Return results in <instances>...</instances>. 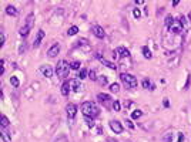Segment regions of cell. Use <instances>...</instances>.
Here are the masks:
<instances>
[{"label":"cell","instance_id":"25","mask_svg":"<svg viewBox=\"0 0 191 142\" xmlns=\"http://www.w3.org/2000/svg\"><path fill=\"white\" fill-rule=\"evenodd\" d=\"M77 33H79V27L77 26H72L67 30V34H69V36H76Z\"/></svg>","mask_w":191,"mask_h":142},{"label":"cell","instance_id":"29","mask_svg":"<svg viewBox=\"0 0 191 142\" xmlns=\"http://www.w3.org/2000/svg\"><path fill=\"white\" fill-rule=\"evenodd\" d=\"M173 132H167L164 136H163V142H173Z\"/></svg>","mask_w":191,"mask_h":142},{"label":"cell","instance_id":"40","mask_svg":"<svg viewBox=\"0 0 191 142\" xmlns=\"http://www.w3.org/2000/svg\"><path fill=\"white\" fill-rule=\"evenodd\" d=\"M125 124H127V127H128L130 129H134V124H133L130 119H125Z\"/></svg>","mask_w":191,"mask_h":142},{"label":"cell","instance_id":"30","mask_svg":"<svg viewBox=\"0 0 191 142\" xmlns=\"http://www.w3.org/2000/svg\"><path fill=\"white\" fill-rule=\"evenodd\" d=\"M84 121H86V124H87V127H88V128H94V125H96V124H94V119H93V118H87V116H84Z\"/></svg>","mask_w":191,"mask_h":142},{"label":"cell","instance_id":"32","mask_svg":"<svg viewBox=\"0 0 191 142\" xmlns=\"http://www.w3.org/2000/svg\"><path fill=\"white\" fill-rule=\"evenodd\" d=\"M113 110L116 111V112H119L120 110H121V104H120V101H113Z\"/></svg>","mask_w":191,"mask_h":142},{"label":"cell","instance_id":"2","mask_svg":"<svg viewBox=\"0 0 191 142\" xmlns=\"http://www.w3.org/2000/svg\"><path fill=\"white\" fill-rule=\"evenodd\" d=\"M120 80H121V83L124 85L127 90H134L136 87H137V78L131 75V74H127V72H121L120 74Z\"/></svg>","mask_w":191,"mask_h":142},{"label":"cell","instance_id":"34","mask_svg":"<svg viewBox=\"0 0 191 142\" xmlns=\"http://www.w3.org/2000/svg\"><path fill=\"white\" fill-rule=\"evenodd\" d=\"M88 78H90V80H93V81H97L96 71H94V70H90V71H88Z\"/></svg>","mask_w":191,"mask_h":142},{"label":"cell","instance_id":"44","mask_svg":"<svg viewBox=\"0 0 191 142\" xmlns=\"http://www.w3.org/2000/svg\"><path fill=\"white\" fill-rule=\"evenodd\" d=\"M125 108H130V105H131V102H130V101H125Z\"/></svg>","mask_w":191,"mask_h":142},{"label":"cell","instance_id":"41","mask_svg":"<svg viewBox=\"0 0 191 142\" xmlns=\"http://www.w3.org/2000/svg\"><path fill=\"white\" fill-rule=\"evenodd\" d=\"M163 104H164L165 108H168V107H170V101H168V98H164V100H163Z\"/></svg>","mask_w":191,"mask_h":142},{"label":"cell","instance_id":"38","mask_svg":"<svg viewBox=\"0 0 191 142\" xmlns=\"http://www.w3.org/2000/svg\"><path fill=\"white\" fill-rule=\"evenodd\" d=\"M4 74V60H0V75Z\"/></svg>","mask_w":191,"mask_h":142},{"label":"cell","instance_id":"15","mask_svg":"<svg viewBox=\"0 0 191 142\" xmlns=\"http://www.w3.org/2000/svg\"><path fill=\"white\" fill-rule=\"evenodd\" d=\"M9 125H10V121H9V118L6 115H1L0 116V127L1 129H7L9 128Z\"/></svg>","mask_w":191,"mask_h":142},{"label":"cell","instance_id":"21","mask_svg":"<svg viewBox=\"0 0 191 142\" xmlns=\"http://www.w3.org/2000/svg\"><path fill=\"white\" fill-rule=\"evenodd\" d=\"M33 20H34V14H33V13H30L29 16H27L26 24H24V26H27L29 29H32V27H33Z\"/></svg>","mask_w":191,"mask_h":142},{"label":"cell","instance_id":"9","mask_svg":"<svg viewBox=\"0 0 191 142\" xmlns=\"http://www.w3.org/2000/svg\"><path fill=\"white\" fill-rule=\"evenodd\" d=\"M59 53H60V44L59 43H54V44L47 50V56L50 58H54L56 56H59Z\"/></svg>","mask_w":191,"mask_h":142},{"label":"cell","instance_id":"7","mask_svg":"<svg viewBox=\"0 0 191 142\" xmlns=\"http://www.w3.org/2000/svg\"><path fill=\"white\" fill-rule=\"evenodd\" d=\"M110 128H111V131L116 132V134H121V132L124 131L123 125H121L120 121H117V119H111V121H110Z\"/></svg>","mask_w":191,"mask_h":142},{"label":"cell","instance_id":"24","mask_svg":"<svg viewBox=\"0 0 191 142\" xmlns=\"http://www.w3.org/2000/svg\"><path fill=\"white\" fill-rule=\"evenodd\" d=\"M97 83H99L101 87H104V85H107L108 80H107V77H105V75H100V77L97 78Z\"/></svg>","mask_w":191,"mask_h":142},{"label":"cell","instance_id":"46","mask_svg":"<svg viewBox=\"0 0 191 142\" xmlns=\"http://www.w3.org/2000/svg\"><path fill=\"white\" fill-rule=\"evenodd\" d=\"M23 50H26V45H21L20 47V53H23Z\"/></svg>","mask_w":191,"mask_h":142},{"label":"cell","instance_id":"43","mask_svg":"<svg viewBox=\"0 0 191 142\" xmlns=\"http://www.w3.org/2000/svg\"><path fill=\"white\" fill-rule=\"evenodd\" d=\"M136 4L139 6V4H144V1L143 0H136Z\"/></svg>","mask_w":191,"mask_h":142},{"label":"cell","instance_id":"11","mask_svg":"<svg viewBox=\"0 0 191 142\" xmlns=\"http://www.w3.org/2000/svg\"><path fill=\"white\" fill-rule=\"evenodd\" d=\"M40 71H41L43 75L47 78H52L53 74H54V70H53V67H50V65H41V67H40Z\"/></svg>","mask_w":191,"mask_h":142},{"label":"cell","instance_id":"18","mask_svg":"<svg viewBox=\"0 0 191 142\" xmlns=\"http://www.w3.org/2000/svg\"><path fill=\"white\" fill-rule=\"evenodd\" d=\"M97 100H99L100 102L105 104L107 101H111V97H110L108 94H103V92H100L99 95H97Z\"/></svg>","mask_w":191,"mask_h":142},{"label":"cell","instance_id":"10","mask_svg":"<svg viewBox=\"0 0 191 142\" xmlns=\"http://www.w3.org/2000/svg\"><path fill=\"white\" fill-rule=\"evenodd\" d=\"M91 31H93V34H94L97 39H104V37H105V31H104V29H103V27L93 26L91 27Z\"/></svg>","mask_w":191,"mask_h":142},{"label":"cell","instance_id":"3","mask_svg":"<svg viewBox=\"0 0 191 142\" xmlns=\"http://www.w3.org/2000/svg\"><path fill=\"white\" fill-rule=\"evenodd\" d=\"M70 70H72V67H70V64L67 63L66 60H60L57 63V65H56V74H57L59 78H66L69 75Z\"/></svg>","mask_w":191,"mask_h":142},{"label":"cell","instance_id":"16","mask_svg":"<svg viewBox=\"0 0 191 142\" xmlns=\"http://www.w3.org/2000/svg\"><path fill=\"white\" fill-rule=\"evenodd\" d=\"M6 13L9 14V16L17 17V16H19V10H17V9H16L14 6H7V7H6Z\"/></svg>","mask_w":191,"mask_h":142},{"label":"cell","instance_id":"17","mask_svg":"<svg viewBox=\"0 0 191 142\" xmlns=\"http://www.w3.org/2000/svg\"><path fill=\"white\" fill-rule=\"evenodd\" d=\"M117 54H120V57H123V58L130 57V51H128L125 47H119V48H117Z\"/></svg>","mask_w":191,"mask_h":142},{"label":"cell","instance_id":"5","mask_svg":"<svg viewBox=\"0 0 191 142\" xmlns=\"http://www.w3.org/2000/svg\"><path fill=\"white\" fill-rule=\"evenodd\" d=\"M96 58H97V60H99V61H100V63H101L103 65L108 67L110 70H117V65L114 64V63H111V61H108V60H105V58L103 57L100 53H97V54H96Z\"/></svg>","mask_w":191,"mask_h":142},{"label":"cell","instance_id":"6","mask_svg":"<svg viewBox=\"0 0 191 142\" xmlns=\"http://www.w3.org/2000/svg\"><path fill=\"white\" fill-rule=\"evenodd\" d=\"M183 24H181V21L178 19H174V21H173V24H171V27L168 29L171 33H174V34H180V33H183Z\"/></svg>","mask_w":191,"mask_h":142},{"label":"cell","instance_id":"39","mask_svg":"<svg viewBox=\"0 0 191 142\" xmlns=\"http://www.w3.org/2000/svg\"><path fill=\"white\" fill-rule=\"evenodd\" d=\"M190 83H191V75L188 74V75H187V83H185V85H184V90H187V88L190 87Z\"/></svg>","mask_w":191,"mask_h":142},{"label":"cell","instance_id":"37","mask_svg":"<svg viewBox=\"0 0 191 142\" xmlns=\"http://www.w3.org/2000/svg\"><path fill=\"white\" fill-rule=\"evenodd\" d=\"M54 142H69V139H67V136H66V135H60Z\"/></svg>","mask_w":191,"mask_h":142},{"label":"cell","instance_id":"23","mask_svg":"<svg viewBox=\"0 0 191 142\" xmlns=\"http://www.w3.org/2000/svg\"><path fill=\"white\" fill-rule=\"evenodd\" d=\"M88 77V71L86 70V68H81V70L79 71V75H77V78H81V80H84V78Z\"/></svg>","mask_w":191,"mask_h":142},{"label":"cell","instance_id":"47","mask_svg":"<svg viewBox=\"0 0 191 142\" xmlns=\"http://www.w3.org/2000/svg\"><path fill=\"white\" fill-rule=\"evenodd\" d=\"M188 19H190V21H191V13H190V14H188Z\"/></svg>","mask_w":191,"mask_h":142},{"label":"cell","instance_id":"31","mask_svg":"<svg viewBox=\"0 0 191 142\" xmlns=\"http://www.w3.org/2000/svg\"><path fill=\"white\" fill-rule=\"evenodd\" d=\"M110 91H111V92H119L120 91V84L119 83H113V84L110 85Z\"/></svg>","mask_w":191,"mask_h":142},{"label":"cell","instance_id":"27","mask_svg":"<svg viewBox=\"0 0 191 142\" xmlns=\"http://www.w3.org/2000/svg\"><path fill=\"white\" fill-rule=\"evenodd\" d=\"M173 21H174V19H173V16L171 14H168L167 17H165V21H164V24H165V27H171V24H173Z\"/></svg>","mask_w":191,"mask_h":142},{"label":"cell","instance_id":"45","mask_svg":"<svg viewBox=\"0 0 191 142\" xmlns=\"http://www.w3.org/2000/svg\"><path fill=\"white\" fill-rule=\"evenodd\" d=\"M180 4V1L178 0H176V1H173V6H178Z\"/></svg>","mask_w":191,"mask_h":142},{"label":"cell","instance_id":"26","mask_svg":"<svg viewBox=\"0 0 191 142\" xmlns=\"http://www.w3.org/2000/svg\"><path fill=\"white\" fill-rule=\"evenodd\" d=\"M10 84L13 85L14 88H17V87H19V85H20L19 78H17V77H14V75H12V77H10Z\"/></svg>","mask_w":191,"mask_h":142},{"label":"cell","instance_id":"33","mask_svg":"<svg viewBox=\"0 0 191 142\" xmlns=\"http://www.w3.org/2000/svg\"><path fill=\"white\" fill-rule=\"evenodd\" d=\"M70 67H72V70H79L81 64H80V61H73V63H70Z\"/></svg>","mask_w":191,"mask_h":142},{"label":"cell","instance_id":"4","mask_svg":"<svg viewBox=\"0 0 191 142\" xmlns=\"http://www.w3.org/2000/svg\"><path fill=\"white\" fill-rule=\"evenodd\" d=\"M66 112H67V118H69V122H73L76 114H77V107L74 104H67L66 105Z\"/></svg>","mask_w":191,"mask_h":142},{"label":"cell","instance_id":"42","mask_svg":"<svg viewBox=\"0 0 191 142\" xmlns=\"http://www.w3.org/2000/svg\"><path fill=\"white\" fill-rule=\"evenodd\" d=\"M183 141H184V134L180 132V134H178V141L177 142H183Z\"/></svg>","mask_w":191,"mask_h":142},{"label":"cell","instance_id":"22","mask_svg":"<svg viewBox=\"0 0 191 142\" xmlns=\"http://www.w3.org/2000/svg\"><path fill=\"white\" fill-rule=\"evenodd\" d=\"M141 51H143L144 58H147V60H150V58L153 57V53L150 51V48H148V47H143V48H141Z\"/></svg>","mask_w":191,"mask_h":142},{"label":"cell","instance_id":"20","mask_svg":"<svg viewBox=\"0 0 191 142\" xmlns=\"http://www.w3.org/2000/svg\"><path fill=\"white\" fill-rule=\"evenodd\" d=\"M1 138L4 142H12V136H10V132H7L6 129H1Z\"/></svg>","mask_w":191,"mask_h":142},{"label":"cell","instance_id":"13","mask_svg":"<svg viewBox=\"0 0 191 142\" xmlns=\"http://www.w3.org/2000/svg\"><path fill=\"white\" fill-rule=\"evenodd\" d=\"M70 90H72V87H70V81H64L63 85H61V95L67 97V95L70 94Z\"/></svg>","mask_w":191,"mask_h":142},{"label":"cell","instance_id":"1","mask_svg":"<svg viewBox=\"0 0 191 142\" xmlns=\"http://www.w3.org/2000/svg\"><path fill=\"white\" fill-rule=\"evenodd\" d=\"M81 112L83 115L87 116V118H97L100 115V108L99 105L93 101H86V102L81 104Z\"/></svg>","mask_w":191,"mask_h":142},{"label":"cell","instance_id":"8","mask_svg":"<svg viewBox=\"0 0 191 142\" xmlns=\"http://www.w3.org/2000/svg\"><path fill=\"white\" fill-rule=\"evenodd\" d=\"M70 87H72V90L74 91V92H80V91L83 90L81 80H79V78H73L72 81H70Z\"/></svg>","mask_w":191,"mask_h":142},{"label":"cell","instance_id":"19","mask_svg":"<svg viewBox=\"0 0 191 142\" xmlns=\"http://www.w3.org/2000/svg\"><path fill=\"white\" fill-rule=\"evenodd\" d=\"M30 30H32V29H29L27 26H23V27H20L19 34L21 36V37H27V36H29V33H30Z\"/></svg>","mask_w":191,"mask_h":142},{"label":"cell","instance_id":"35","mask_svg":"<svg viewBox=\"0 0 191 142\" xmlns=\"http://www.w3.org/2000/svg\"><path fill=\"white\" fill-rule=\"evenodd\" d=\"M4 43H6V34L1 31V33H0V47H3V45H4Z\"/></svg>","mask_w":191,"mask_h":142},{"label":"cell","instance_id":"36","mask_svg":"<svg viewBox=\"0 0 191 142\" xmlns=\"http://www.w3.org/2000/svg\"><path fill=\"white\" fill-rule=\"evenodd\" d=\"M133 16H134L136 19H140V17H141V12H140V9H134V10H133Z\"/></svg>","mask_w":191,"mask_h":142},{"label":"cell","instance_id":"28","mask_svg":"<svg viewBox=\"0 0 191 142\" xmlns=\"http://www.w3.org/2000/svg\"><path fill=\"white\" fill-rule=\"evenodd\" d=\"M141 115H143V111H141V110H136V111H133V112H131V118H133V119H139Z\"/></svg>","mask_w":191,"mask_h":142},{"label":"cell","instance_id":"14","mask_svg":"<svg viewBox=\"0 0 191 142\" xmlns=\"http://www.w3.org/2000/svg\"><path fill=\"white\" fill-rule=\"evenodd\" d=\"M141 85H143V88H144V90H150V91H153L154 88H156L154 84H153L148 78H144V80H143V83H141Z\"/></svg>","mask_w":191,"mask_h":142},{"label":"cell","instance_id":"12","mask_svg":"<svg viewBox=\"0 0 191 142\" xmlns=\"http://www.w3.org/2000/svg\"><path fill=\"white\" fill-rule=\"evenodd\" d=\"M44 36H46V33H44V30H41L40 29L39 31H37V36H36V39H34V43H33V47L36 48V47H39L40 43H41V40L44 39Z\"/></svg>","mask_w":191,"mask_h":142}]
</instances>
